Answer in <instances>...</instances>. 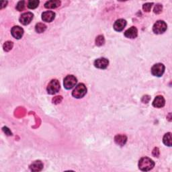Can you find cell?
Wrapping results in <instances>:
<instances>
[{"instance_id":"cell-1","label":"cell","mask_w":172,"mask_h":172,"mask_svg":"<svg viewBox=\"0 0 172 172\" xmlns=\"http://www.w3.org/2000/svg\"><path fill=\"white\" fill-rule=\"evenodd\" d=\"M155 166V163L149 157H142L138 162V168L142 171L151 170Z\"/></svg>"},{"instance_id":"cell-2","label":"cell","mask_w":172,"mask_h":172,"mask_svg":"<svg viewBox=\"0 0 172 172\" xmlns=\"http://www.w3.org/2000/svg\"><path fill=\"white\" fill-rule=\"evenodd\" d=\"M87 93L86 86L83 83H79L75 87L72 92V96L77 99H80L84 97Z\"/></svg>"},{"instance_id":"cell-3","label":"cell","mask_w":172,"mask_h":172,"mask_svg":"<svg viewBox=\"0 0 172 172\" xmlns=\"http://www.w3.org/2000/svg\"><path fill=\"white\" fill-rule=\"evenodd\" d=\"M61 88L59 82L57 79H53L51 80L50 83L48 84L47 86V92L50 95H54L59 91Z\"/></svg>"},{"instance_id":"cell-4","label":"cell","mask_w":172,"mask_h":172,"mask_svg":"<svg viewBox=\"0 0 172 172\" xmlns=\"http://www.w3.org/2000/svg\"><path fill=\"white\" fill-rule=\"evenodd\" d=\"M167 28V24L163 20H159L153 25V31L156 34H162L166 31Z\"/></svg>"},{"instance_id":"cell-5","label":"cell","mask_w":172,"mask_h":172,"mask_svg":"<svg viewBox=\"0 0 172 172\" xmlns=\"http://www.w3.org/2000/svg\"><path fill=\"white\" fill-rule=\"evenodd\" d=\"M77 83H78V79L74 75H67L64 79V87L67 90H71L76 86Z\"/></svg>"},{"instance_id":"cell-6","label":"cell","mask_w":172,"mask_h":172,"mask_svg":"<svg viewBox=\"0 0 172 172\" xmlns=\"http://www.w3.org/2000/svg\"><path fill=\"white\" fill-rule=\"evenodd\" d=\"M165 72V66L162 63H157L151 68V74L156 77H162Z\"/></svg>"},{"instance_id":"cell-7","label":"cell","mask_w":172,"mask_h":172,"mask_svg":"<svg viewBox=\"0 0 172 172\" xmlns=\"http://www.w3.org/2000/svg\"><path fill=\"white\" fill-rule=\"evenodd\" d=\"M94 65L95 67L98 69H105L108 67L109 65V61L107 58H100L94 61Z\"/></svg>"},{"instance_id":"cell-8","label":"cell","mask_w":172,"mask_h":172,"mask_svg":"<svg viewBox=\"0 0 172 172\" xmlns=\"http://www.w3.org/2000/svg\"><path fill=\"white\" fill-rule=\"evenodd\" d=\"M34 15L31 12H26L22 14L20 18V22L23 25H28L31 22Z\"/></svg>"},{"instance_id":"cell-9","label":"cell","mask_w":172,"mask_h":172,"mask_svg":"<svg viewBox=\"0 0 172 172\" xmlns=\"http://www.w3.org/2000/svg\"><path fill=\"white\" fill-rule=\"evenodd\" d=\"M11 34L12 36L16 39H20L23 36L24 34V30L22 28H21L18 26H14L12 30H11Z\"/></svg>"},{"instance_id":"cell-10","label":"cell","mask_w":172,"mask_h":172,"mask_svg":"<svg viewBox=\"0 0 172 172\" xmlns=\"http://www.w3.org/2000/svg\"><path fill=\"white\" fill-rule=\"evenodd\" d=\"M55 18V13L52 11H46L42 14V20L46 22H51Z\"/></svg>"},{"instance_id":"cell-11","label":"cell","mask_w":172,"mask_h":172,"mask_svg":"<svg viewBox=\"0 0 172 172\" xmlns=\"http://www.w3.org/2000/svg\"><path fill=\"white\" fill-rule=\"evenodd\" d=\"M138 35V30L136 27L132 26L130 28L128 29L127 30L124 32V36H126V38L133 39L135 38Z\"/></svg>"},{"instance_id":"cell-12","label":"cell","mask_w":172,"mask_h":172,"mask_svg":"<svg viewBox=\"0 0 172 172\" xmlns=\"http://www.w3.org/2000/svg\"><path fill=\"white\" fill-rule=\"evenodd\" d=\"M126 26V21L124 19L117 20L114 24V30L117 32H121Z\"/></svg>"},{"instance_id":"cell-13","label":"cell","mask_w":172,"mask_h":172,"mask_svg":"<svg viewBox=\"0 0 172 172\" xmlns=\"http://www.w3.org/2000/svg\"><path fill=\"white\" fill-rule=\"evenodd\" d=\"M165 104H166V100L162 96H157L153 102V106L155 108H161L164 106Z\"/></svg>"},{"instance_id":"cell-14","label":"cell","mask_w":172,"mask_h":172,"mask_svg":"<svg viewBox=\"0 0 172 172\" xmlns=\"http://www.w3.org/2000/svg\"><path fill=\"white\" fill-rule=\"evenodd\" d=\"M43 163L41 161H35L30 166V169L32 171H40L42 170Z\"/></svg>"},{"instance_id":"cell-15","label":"cell","mask_w":172,"mask_h":172,"mask_svg":"<svg viewBox=\"0 0 172 172\" xmlns=\"http://www.w3.org/2000/svg\"><path fill=\"white\" fill-rule=\"evenodd\" d=\"M60 5L61 2L58 0H51V1H48L45 3V7L47 9H54L60 6Z\"/></svg>"},{"instance_id":"cell-16","label":"cell","mask_w":172,"mask_h":172,"mask_svg":"<svg viewBox=\"0 0 172 172\" xmlns=\"http://www.w3.org/2000/svg\"><path fill=\"white\" fill-rule=\"evenodd\" d=\"M114 141L117 145L123 146L124 145H125V143L127 141V137L125 136V135L118 134L115 137Z\"/></svg>"},{"instance_id":"cell-17","label":"cell","mask_w":172,"mask_h":172,"mask_svg":"<svg viewBox=\"0 0 172 172\" xmlns=\"http://www.w3.org/2000/svg\"><path fill=\"white\" fill-rule=\"evenodd\" d=\"M163 143L168 147L171 146V133H167L163 137Z\"/></svg>"},{"instance_id":"cell-18","label":"cell","mask_w":172,"mask_h":172,"mask_svg":"<svg viewBox=\"0 0 172 172\" xmlns=\"http://www.w3.org/2000/svg\"><path fill=\"white\" fill-rule=\"evenodd\" d=\"M46 26L43 23H38L36 25L35 30L38 33H42L46 30Z\"/></svg>"},{"instance_id":"cell-19","label":"cell","mask_w":172,"mask_h":172,"mask_svg":"<svg viewBox=\"0 0 172 172\" xmlns=\"http://www.w3.org/2000/svg\"><path fill=\"white\" fill-rule=\"evenodd\" d=\"M39 1L38 0H30L28 2V8L29 9H35L37 8L39 4Z\"/></svg>"},{"instance_id":"cell-20","label":"cell","mask_w":172,"mask_h":172,"mask_svg":"<svg viewBox=\"0 0 172 172\" xmlns=\"http://www.w3.org/2000/svg\"><path fill=\"white\" fill-rule=\"evenodd\" d=\"M13 46H14V44H13L12 42L7 41L4 44H3V50H4L6 52H8V51H10V50L12 49Z\"/></svg>"},{"instance_id":"cell-21","label":"cell","mask_w":172,"mask_h":172,"mask_svg":"<svg viewBox=\"0 0 172 172\" xmlns=\"http://www.w3.org/2000/svg\"><path fill=\"white\" fill-rule=\"evenodd\" d=\"M105 43V39L104 36L102 35H99L98 36H97L96 38V45L98 46H100L104 45Z\"/></svg>"},{"instance_id":"cell-22","label":"cell","mask_w":172,"mask_h":172,"mask_svg":"<svg viewBox=\"0 0 172 172\" xmlns=\"http://www.w3.org/2000/svg\"><path fill=\"white\" fill-rule=\"evenodd\" d=\"M25 8V2L24 1H20L17 3V6L16 7V8L18 11L21 12V11L24 10Z\"/></svg>"},{"instance_id":"cell-23","label":"cell","mask_w":172,"mask_h":172,"mask_svg":"<svg viewBox=\"0 0 172 172\" xmlns=\"http://www.w3.org/2000/svg\"><path fill=\"white\" fill-rule=\"evenodd\" d=\"M163 10V6L162 4H159V3H157L155 6V8L153 11H154V13L156 14H159L162 12Z\"/></svg>"},{"instance_id":"cell-24","label":"cell","mask_w":172,"mask_h":172,"mask_svg":"<svg viewBox=\"0 0 172 172\" xmlns=\"http://www.w3.org/2000/svg\"><path fill=\"white\" fill-rule=\"evenodd\" d=\"M153 4V3H145V4L142 6V9H143V10L145 11V12H150V10H151Z\"/></svg>"},{"instance_id":"cell-25","label":"cell","mask_w":172,"mask_h":172,"mask_svg":"<svg viewBox=\"0 0 172 172\" xmlns=\"http://www.w3.org/2000/svg\"><path fill=\"white\" fill-rule=\"evenodd\" d=\"M3 130L4 131V133L7 134V135H9V136H11V135H12V132L10 131V130L8 129V127H6V126H4V127H3Z\"/></svg>"},{"instance_id":"cell-26","label":"cell","mask_w":172,"mask_h":172,"mask_svg":"<svg viewBox=\"0 0 172 172\" xmlns=\"http://www.w3.org/2000/svg\"><path fill=\"white\" fill-rule=\"evenodd\" d=\"M153 155H154L155 157H158L159 155V149L158 148H155L153 149Z\"/></svg>"},{"instance_id":"cell-27","label":"cell","mask_w":172,"mask_h":172,"mask_svg":"<svg viewBox=\"0 0 172 172\" xmlns=\"http://www.w3.org/2000/svg\"><path fill=\"white\" fill-rule=\"evenodd\" d=\"M7 3H8V2H2V6H1V9H2V8H4V7H6V5H7Z\"/></svg>"}]
</instances>
